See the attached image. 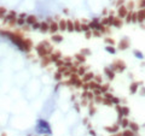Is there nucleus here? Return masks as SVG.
<instances>
[{
    "label": "nucleus",
    "instance_id": "f03ea898",
    "mask_svg": "<svg viewBox=\"0 0 145 136\" xmlns=\"http://www.w3.org/2000/svg\"><path fill=\"white\" fill-rule=\"evenodd\" d=\"M35 21H36V19H35V17H33V16L28 17V19H27V22H28V23H32V24L35 23Z\"/></svg>",
    "mask_w": 145,
    "mask_h": 136
},
{
    "label": "nucleus",
    "instance_id": "7ed1b4c3",
    "mask_svg": "<svg viewBox=\"0 0 145 136\" xmlns=\"http://www.w3.org/2000/svg\"><path fill=\"white\" fill-rule=\"evenodd\" d=\"M5 13H6V10H5V9H0V18L5 17Z\"/></svg>",
    "mask_w": 145,
    "mask_h": 136
},
{
    "label": "nucleus",
    "instance_id": "39448f33",
    "mask_svg": "<svg viewBox=\"0 0 145 136\" xmlns=\"http://www.w3.org/2000/svg\"><path fill=\"white\" fill-rule=\"evenodd\" d=\"M57 30V25L56 24H52L51 25V31H56Z\"/></svg>",
    "mask_w": 145,
    "mask_h": 136
},
{
    "label": "nucleus",
    "instance_id": "423d86ee",
    "mask_svg": "<svg viewBox=\"0 0 145 136\" xmlns=\"http://www.w3.org/2000/svg\"><path fill=\"white\" fill-rule=\"evenodd\" d=\"M17 23H18L20 25H22V24L24 23V19H18V21H17Z\"/></svg>",
    "mask_w": 145,
    "mask_h": 136
},
{
    "label": "nucleus",
    "instance_id": "20e7f679",
    "mask_svg": "<svg viewBox=\"0 0 145 136\" xmlns=\"http://www.w3.org/2000/svg\"><path fill=\"white\" fill-rule=\"evenodd\" d=\"M40 28H41V30H42V31H46V30H47V25H46V24H44V23L40 25Z\"/></svg>",
    "mask_w": 145,
    "mask_h": 136
},
{
    "label": "nucleus",
    "instance_id": "f257e3e1",
    "mask_svg": "<svg viewBox=\"0 0 145 136\" xmlns=\"http://www.w3.org/2000/svg\"><path fill=\"white\" fill-rule=\"evenodd\" d=\"M15 17H16V12H10L5 18H6V21H9V19H15Z\"/></svg>",
    "mask_w": 145,
    "mask_h": 136
},
{
    "label": "nucleus",
    "instance_id": "0eeeda50",
    "mask_svg": "<svg viewBox=\"0 0 145 136\" xmlns=\"http://www.w3.org/2000/svg\"><path fill=\"white\" fill-rule=\"evenodd\" d=\"M53 39H54V41H60V37H59V36H54Z\"/></svg>",
    "mask_w": 145,
    "mask_h": 136
}]
</instances>
